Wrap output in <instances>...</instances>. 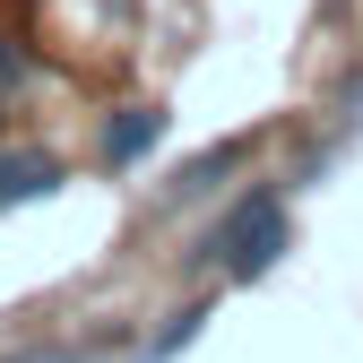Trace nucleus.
Instances as JSON below:
<instances>
[{"mask_svg":"<svg viewBox=\"0 0 363 363\" xmlns=\"http://www.w3.org/2000/svg\"><path fill=\"white\" fill-rule=\"evenodd\" d=\"M208 320H216V294H191L182 311H164V329H156V346H147V354H156V363H173L182 346H199V337H208Z\"/></svg>","mask_w":363,"mask_h":363,"instance_id":"39448f33","label":"nucleus"},{"mask_svg":"<svg viewBox=\"0 0 363 363\" xmlns=\"http://www.w3.org/2000/svg\"><path fill=\"white\" fill-rule=\"evenodd\" d=\"M26 78H35V61H26V43H18V35H0V104H9L18 86H26Z\"/></svg>","mask_w":363,"mask_h":363,"instance_id":"423d86ee","label":"nucleus"},{"mask_svg":"<svg viewBox=\"0 0 363 363\" xmlns=\"http://www.w3.org/2000/svg\"><path fill=\"white\" fill-rule=\"evenodd\" d=\"M147 363H156V354H147Z\"/></svg>","mask_w":363,"mask_h":363,"instance_id":"6e6552de","label":"nucleus"},{"mask_svg":"<svg viewBox=\"0 0 363 363\" xmlns=\"http://www.w3.org/2000/svg\"><path fill=\"white\" fill-rule=\"evenodd\" d=\"M286 251H294L286 182H251L242 199H225V208L208 216V234L182 251V259H191V268H208V277H225V286H259Z\"/></svg>","mask_w":363,"mask_h":363,"instance_id":"f257e3e1","label":"nucleus"},{"mask_svg":"<svg viewBox=\"0 0 363 363\" xmlns=\"http://www.w3.org/2000/svg\"><path fill=\"white\" fill-rule=\"evenodd\" d=\"M9 363H78V354H69V346H18Z\"/></svg>","mask_w":363,"mask_h":363,"instance_id":"0eeeda50","label":"nucleus"},{"mask_svg":"<svg viewBox=\"0 0 363 363\" xmlns=\"http://www.w3.org/2000/svg\"><path fill=\"white\" fill-rule=\"evenodd\" d=\"M69 191V156L61 147H0V216L35 208V199H61Z\"/></svg>","mask_w":363,"mask_h":363,"instance_id":"20e7f679","label":"nucleus"},{"mask_svg":"<svg viewBox=\"0 0 363 363\" xmlns=\"http://www.w3.org/2000/svg\"><path fill=\"white\" fill-rule=\"evenodd\" d=\"M251 147H259L251 130H234V139H208L199 156H182V164H173V182L156 191V208H164V216H182V208H208V199L225 191V173H242V164H251Z\"/></svg>","mask_w":363,"mask_h":363,"instance_id":"f03ea898","label":"nucleus"},{"mask_svg":"<svg viewBox=\"0 0 363 363\" xmlns=\"http://www.w3.org/2000/svg\"><path fill=\"white\" fill-rule=\"evenodd\" d=\"M164 130H173V113H164V104H121V113H104L96 164H104V173H130V164H147V156L164 147Z\"/></svg>","mask_w":363,"mask_h":363,"instance_id":"7ed1b4c3","label":"nucleus"}]
</instances>
